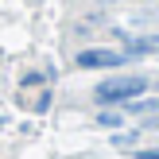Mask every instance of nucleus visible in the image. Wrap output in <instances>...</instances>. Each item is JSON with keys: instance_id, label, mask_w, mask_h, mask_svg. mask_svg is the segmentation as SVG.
<instances>
[{"instance_id": "obj_4", "label": "nucleus", "mask_w": 159, "mask_h": 159, "mask_svg": "<svg viewBox=\"0 0 159 159\" xmlns=\"http://www.w3.org/2000/svg\"><path fill=\"white\" fill-rule=\"evenodd\" d=\"M97 120H101V124H105V128H116V124H120V116H116V113H101V116H97Z\"/></svg>"}, {"instance_id": "obj_1", "label": "nucleus", "mask_w": 159, "mask_h": 159, "mask_svg": "<svg viewBox=\"0 0 159 159\" xmlns=\"http://www.w3.org/2000/svg\"><path fill=\"white\" fill-rule=\"evenodd\" d=\"M140 93H148V78L132 74V78H109V82H101L97 89H93V97H97L101 105H120V101L140 97Z\"/></svg>"}, {"instance_id": "obj_5", "label": "nucleus", "mask_w": 159, "mask_h": 159, "mask_svg": "<svg viewBox=\"0 0 159 159\" xmlns=\"http://www.w3.org/2000/svg\"><path fill=\"white\" fill-rule=\"evenodd\" d=\"M136 159H159V152H136Z\"/></svg>"}, {"instance_id": "obj_2", "label": "nucleus", "mask_w": 159, "mask_h": 159, "mask_svg": "<svg viewBox=\"0 0 159 159\" xmlns=\"http://www.w3.org/2000/svg\"><path fill=\"white\" fill-rule=\"evenodd\" d=\"M132 54H120V51H82L78 54V66L82 70H109V66H124Z\"/></svg>"}, {"instance_id": "obj_3", "label": "nucleus", "mask_w": 159, "mask_h": 159, "mask_svg": "<svg viewBox=\"0 0 159 159\" xmlns=\"http://www.w3.org/2000/svg\"><path fill=\"white\" fill-rule=\"evenodd\" d=\"M124 113H159V97H152V101L132 97V101H124Z\"/></svg>"}]
</instances>
